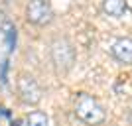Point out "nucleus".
<instances>
[{
	"instance_id": "6",
	"label": "nucleus",
	"mask_w": 132,
	"mask_h": 126,
	"mask_svg": "<svg viewBox=\"0 0 132 126\" xmlns=\"http://www.w3.org/2000/svg\"><path fill=\"white\" fill-rule=\"evenodd\" d=\"M126 10H128L126 0H103V12L109 14V16H112V18L124 16Z\"/></svg>"
},
{
	"instance_id": "8",
	"label": "nucleus",
	"mask_w": 132,
	"mask_h": 126,
	"mask_svg": "<svg viewBox=\"0 0 132 126\" xmlns=\"http://www.w3.org/2000/svg\"><path fill=\"white\" fill-rule=\"evenodd\" d=\"M26 126H50L47 114L42 112V110H32L26 116Z\"/></svg>"
},
{
	"instance_id": "4",
	"label": "nucleus",
	"mask_w": 132,
	"mask_h": 126,
	"mask_svg": "<svg viewBox=\"0 0 132 126\" xmlns=\"http://www.w3.org/2000/svg\"><path fill=\"white\" fill-rule=\"evenodd\" d=\"M26 20L34 26H47L53 20V10L47 0H30L26 6Z\"/></svg>"
},
{
	"instance_id": "3",
	"label": "nucleus",
	"mask_w": 132,
	"mask_h": 126,
	"mask_svg": "<svg viewBox=\"0 0 132 126\" xmlns=\"http://www.w3.org/2000/svg\"><path fill=\"white\" fill-rule=\"evenodd\" d=\"M16 89H18L20 99L26 104H38L42 100V97H44V89L39 87V83L32 75H28V73H22V75L18 77Z\"/></svg>"
},
{
	"instance_id": "2",
	"label": "nucleus",
	"mask_w": 132,
	"mask_h": 126,
	"mask_svg": "<svg viewBox=\"0 0 132 126\" xmlns=\"http://www.w3.org/2000/svg\"><path fill=\"white\" fill-rule=\"evenodd\" d=\"M51 61H53L57 73H65L73 67V63H75V49H73V45L65 38H57L51 44Z\"/></svg>"
},
{
	"instance_id": "1",
	"label": "nucleus",
	"mask_w": 132,
	"mask_h": 126,
	"mask_svg": "<svg viewBox=\"0 0 132 126\" xmlns=\"http://www.w3.org/2000/svg\"><path fill=\"white\" fill-rule=\"evenodd\" d=\"M75 116L89 126H99L105 122L106 112L103 108V104L95 97H91L87 93H79L77 99H75Z\"/></svg>"
},
{
	"instance_id": "5",
	"label": "nucleus",
	"mask_w": 132,
	"mask_h": 126,
	"mask_svg": "<svg viewBox=\"0 0 132 126\" xmlns=\"http://www.w3.org/2000/svg\"><path fill=\"white\" fill-rule=\"evenodd\" d=\"M112 55H114L116 61H120L124 65H130L132 63V39L130 38H120L112 44Z\"/></svg>"
},
{
	"instance_id": "7",
	"label": "nucleus",
	"mask_w": 132,
	"mask_h": 126,
	"mask_svg": "<svg viewBox=\"0 0 132 126\" xmlns=\"http://www.w3.org/2000/svg\"><path fill=\"white\" fill-rule=\"evenodd\" d=\"M2 36H4V39H6L8 51H14L16 49V26L12 22H8V20H4V22H2Z\"/></svg>"
}]
</instances>
